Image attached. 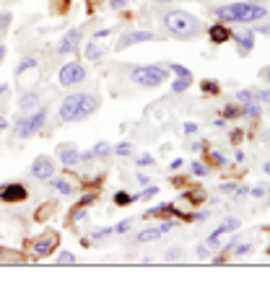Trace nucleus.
<instances>
[{"label":"nucleus","instance_id":"1","mask_svg":"<svg viewBox=\"0 0 270 303\" xmlns=\"http://www.w3.org/2000/svg\"><path fill=\"white\" fill-rule=\"evenodd\" d=\"M161 21H164V29L172 36H179V39H192V36H198L203 29L200 18L187 13V11H167Z\"/></svg>","mask_w":270,"mask_h":303},{"label":"nucleus","instance_id":"2","mask_svg":"<svg viewBox=\"0 0 270 303\" xmlns=\"http://www.w3.org/2000/svg\"><path fill=\"white\" fill-rule=\"evenodd\" d=\"M216 16L221 21H237V24H260L265 21L270 13L262 6H252V3H229L216 8Z\"/></svg>","mask_w":270,"mask_h":303},{"label":"nucleus","instance_id":"3","mask_svg":"<svg viewBox=\"0 0 270 303\" xmlns=\"http://www.w3.org/2000/svg\"><path fill=\"white\" fill-rule=\"evenodd\" d=\"M130 78H133L135 86L156 88V86H161L169 78V67L167 65H138V67H133Z\"/></svg>","mask_w":270,"mask_h":303},{"label":"nucleus","instance_id":"4","mask_svg":"<svg viewBox=\"0 0 270 303\" xmlns=\"http://www.w3.org/2000/svg\"><path fill=\"white\" fill-rule=\"evenodd\" d=\"M45 120H47V109H45V106L36 109V111H31V114H26V117H21V120H16V125H13L16 137L26 140V137L36 135V132L45 127Z\"/></svg>","mask_w":270,"mask_h":303},{"label":"nucleus","instance_id":"5","mask_svg":"<svg viewBox=\"0 0 270 303\" xmlns=\"http://www.w3.org/2000/svg\"><path fill=\"white\" fill-rule=\"evenodd\" d=\"M86 81V67L81 62H65L57 73V83L63 88H73V86H81Z\"/></svg>","mask_w":270,"mask_h":303},{"label":"nucleus","instance_id":"6","mask_svg":"<svg viewBox=\"0 0 270 303\" xmlns=\"http://www.w3.org/2000/svg\"><path fill=\"white\" fill-rule=\"evenodd\" d=\"M84 101H86V94H70V96H65L63 104H60V109H57L60 111V120L63 122H78Z\"/></svg>","mask_w":270,"mask_h":303},{"label":"nucleus","instance_id":"7","mask_svg":"<svg viewBox=\"0 0 270 303\" xmlns=\"http://www.w3.org/2000/svg\"><path fill=\"white\" fill-rule=\"evenodd\" d=\"M57 246H60V236H57L55 231H47V234H42L39 239L31 241V249H34L36 257H47V254H52Z\"/></svg>","mask_w":270,"mask_h":303},{"label":"nucleus","instance_id":"8","mask_svg":"<svg viewBox=\"0 0 270 303\" xmlns=\"http://www.w3.org/2000/svg\"><path fill=\"white\" fill-rule=\"evenodd\" d=\"M29 197V192H26V187L24 184H18V181H8V184H0V200L3 202H24Z\"/></svg>","mask_w":270,"mask_h":303},{"label":"nucleus","instance_id":"9","mask_svg":"<svg viewBox=\"0 0 270 303\" xmlns=\"http://www.w3.org/2000/svg\"><path fill=\"white\" fill-rule=\"evenodd\" d=\"M156 36H153L151 31H128L125 36H120V42L114 44V50L117 52H122V50H128V47H133V44H140V42H153Z\"/></svg>","mask_w":270,"mask_h":303},{"label":"nucleus","instance_id":"10","mask_svg":"<svg viewBox=\"0 0 270 303\" xmlns=\"http://www.w3.org/2000/svg\"><path fill=\"white\" fill-rule=\"evenodd\" d=\"M78 47H81V29H73V31H68L63 39L57 42L55 52H57V55H73Z\"/></svg>","mask_w":270,"mask_h":303},{"label":"nucleus","instance_id":"11","mask_svg":"<svg viewBox=\"0 0 270 303\" xmlns=\"http://www.w3.org/2000/svg\"><path fill=\"white\" fill-rule=\"evenodd\" d=\"M31 176L39 179V181L52 179V176H55V164H52V158H47V156H39V158H36V161L31 164Z\"/></svg>","mask_w":270,"mask_h":303},{"label":"nucleus","instance_id":"12","mask_svg":"<svg viewBox=\"0 0 270 303\" xmlns=\"http://www.w3.org/2000/svg\"><path fill=\"white\" fill-rule=\"evenodd\" d=\"M231 36H234V42H237V50H239V55H250V52H252V47H255V31H250V29H242V31L231 34Z\"/></svg>","mask_w":270,"mask_h":303},{"label":"nucleus","instance_id":"13","mask_svg":"<svg viewBox=\"0 0 270 303\" xmlns=\"http://www.w3.org/2000/svg\"><path fill=\"white\" fill-rule=\"evenodd\" d=\"M57 158L65 164V166H78L81 164V153L75 145H60L57 148Z\"/></svg>","mask_w":270,"mask_h":303},{"label":"nucleus","instance_id":"14","mask_svg":"<svg viewBox=\"0 0 270 303\" xmlns=\"http://www.w3.org/2000/svg\"><path fill=\"white\" fill-rule=\"evenodd\" d=\"M237 228H239V220H234V218L226 220V223H221L218 228L208 236V246H218V239H221L223 234H231V231H237Z\"/></svg>","mask_w":270,"mask_h":303},{"label":"nucleus","instance_id":"15","mask_svg":"<svg viewBox=\"0 0 270 303\" xmlns=\"http://www.w3.org/2000/svg\"><path fill=\"white\" fill-rule=\"evenodd\" d=\"M229 36H231V31H229L226 26H221V24L211 26V42H213V44H223V42H229Z\"/></svg>","mask_w":270,"mask_h":303},{"label":"nucleus","instance_id":"16","mask_svg":"<svg viewBox=\"0 0 270 303\" xmlns=\"http://www.w3.org/2000/svg\"><path fill=\"white\" fill-rule=\"evenodd\" d=\"M50 184H52V189H57L60 195H73V181L65 179V176H52Z\"/></svg>","mask_w":270,"mask_h":303},{"label":"nucleus","instance_id":"17","mask_svg":"<svg viewBox=\"0 0 270 303\" xmlns=\"http://www.w3.org/2000/svg\"><path fill=\"white\" fill-rule=\"evenodd\" d=\"M96 109H99V99L86 94V101H84V106H81V114H78V120H86V117H91Z\"/></svg>","mask_w":270,"mask_h":303},{"label":"nucleus","instance_id":"18","mask_svg":"<svg viewBox=\"0 0 270 303\" xmlns=\"http://www.w3.org/2000/svg\"><path fill=\"white\" fill-rule=\"evenodd\" d=\"M36 104H39V94H36V91H29V94H24V96L18 99V106H21L24 111L36 109Z\"/></svg>","mask_w":270,"mask_h":303},{"label":"nucleus","instance_id":"19","mask_svg":"<svg viewBox=\"0 0 270 303\" xmlns=\"http://www.w3.org/2000/svg\"><path fill=\"white\" fill-rule=\"evenodd\" d=\"M161 236H164L161 228H146V231H140V234L135 236V241H138V244H146V241H156V239H161Z\"/></svg>","mask_w":270,"mask_h":303},{"label":"nucleus","instance_id":"20","mask_svg":"<svg viewBox=\"0 0 270 303\" xmlns=\"http://www.w3.org/2000/svg\"><path fill=\"white\" fill-rule=\"evenodd\" d=\"M84 55H86V60H91V62H96V60H101V55H104V50L96 44V42H89L86 44V50H84Z\"/></svg>","mask_w":270,"mask_h":303},{"label":"nucleus","instance_id":"21","mask_svg":"<svg viewBox=\"0 0 270 303\" xmlns=\"http://www.w3.org/2000/svg\"><path fill=\"white\" fill-rule=\"evenodd\" d=\"M89 153H91V158H107V156L112 153V145H109V143H96V145L89 150Z\"/></svg>","mask_w":270,"mask_h":303},{"label":"nucleus","instance_id":"22","mask_svg":"<svg viewBox=\"0 0 270 303\" xmlns=\"http://www.w3.org/2000/svg\"><path fill=\"white\" fill-rule=\"evenodd\" d=\"M190 83H192V75H179V78L172 83V91H174V94H182V91L190 88Z\"/></svg>","mask_w":270,"mask_h":303},{"label":"nucleus","instance_id":"23","mask_svg":"<svg viewBox=\"0 0 270 303\" xmlns=\"http://www.w3.org/2000/svg\"><path fill=\"white\" fill-rule=\"evenodd\" d=\"M34 67H36V60H34V57H24V60L18 62V67H16V75L21 78L26 70H34Z\"/></svg>","mask_w":270,"mask_h":303},{"label":"nucleus","instance_id":"24","mask_svg":"<svg viewBox=\"0 0 270 303\" xmlns=\"http://www.w3.org/2000/svg\"><path fill=\"white\" fill-rule=\"evenodd\" d=\"M3 259L16 262V264H21V262H24V257H21L18 251H8V249H0V262H3Z\"/></svg>","mask_w":270,"mask_h":303},{"label":"nucleus","instance_id":"25","mask_svg":"<svg viewBox=\"0 0 270 303\" xmlns=\"http://www.w3.org/2000/svg\"><path fill=\"white\" fill-rule=\"evenodd\" d=\"M55 264H63V267H65V264H75V257H73V251H63L60 257H57V262Z\"/></svg>","mask_w":270,"mask_h":303},{"label":"nucleus","instance_id":"26","mask_svg":"<svg viewBox=\"0 0 270 303\" xmlns=\"http://www.w3.org/2000/svg\"><path fill=\"white\" fill-rule=\"evenodd\" d=\"M114 202H117L120 207H125V205H130V202H133V197H130L128 192H117V195H114Z\"/></svg>","mask_w":270,"mask_h":303},{"label":"nucleus","instance_id":"27","mask_svg":"<svg viewBox=\"0 0 270 303\" xmlns=\"http://www.w3.org/2000/svg\"><path fill=\"white\" fill-rule=\"evenodd\" d=\"M244 114H247V117H260V106H257V104H252V101H250V104H244Z\"/></svg>","mask_w":270,"mask_h":303},{"label":"nucleus","instance_id":"28","mask_svg":"<svg viewBox=\"0 0 270 303\" xmlns=\"http://www.w3.org/2000/svg\"><path fill=\"white\" fill-rule=\"evenodd\" d=\"M167 67H169L172 73H177V75H190V70H187L184 65H179V62H169Z\"/></svg>","mask_w":270,"mask_h":303},{"label":"nucleus","instance_id":"29","mask_svg":"<svg viewBox=\"0 0 270 303\" xmlns=\"http://www.w3.org/2000/svg\"><path fill=\"white\" fill-rule=\"evenodd\" d=\"M109 234H114V228H96V231L91 234V239H94V241H99V239H107Z\"/></svg>","mask_w":270,"mask_h":303},{"label":"nucleus","instance_id":"30","mask_svg":"<svg viewBox=\"0 0 270 303\" xmlns=\"http://www.w3.org/2000/svg\"><path fill=\"white\" fill-rule=\"evenodd\" d=\"M156 192H159V189L148 184V187H146V192H143V195H138V197H133V202H135V200H148V197H153V195H156Z\"/></svg>","mask_w":270,"mask_h":303},{"label":"nucleus","instance_id":"31","mask_svg":"<svg viewBox=\"0 0 270 303\" xmlns=\"http://www.w3.org/2000/svg\"><path fill=\"white\" fill-rule=\"evenodd\" d=\"M252 99H255L252 91H239V94H237V101H239V104H250Z\"/></svg>","mask_w":270,"mask_h":303},{"label":"nucleus","instance_id":"32","mask_svg":"<svg viewBox=\"0 0 270 303\" xmlns=\"http://www.w3.org/2000/svg\"><path fill=\"white\" fill-rule=\"evenodd\" d=\"M211 161H213L216 166H223V164H226V156L221 153V150H213V153H211Z\"/></svg>","mask_w":270,"mask_h":303},{"label":"nucleus","instance_id":"33","mask_svg":"<svg viewBox=\"0 0 270 303\" xmlns=\"http://www.w3.org/2000/svg\"><path fill=\"white\" fill-rule=\"evenodd\" d=\"M130 225H133V220H122V223H117V225H112V228H114V234H125Z\"/></svg>","mask_w":270,"mask_h":303},{"label":"nucleus","instance_id":"34","mask_svg":"<svg viewBox=\"0 0 270 303\" xmlns=\"http://www.w3.org/2000/svg\"><path fill=\"white\" fill-rule=\"evenodd\" d=\"M250 251H252V244H242V246H237V249H234V254H237V257H247Z\"/></svg>","mask_w":270,"mask_h":303},{"label":"nucleus","instance_id":"35","mask_svg":"<svg viewBox=\"0 0 270 303\" xmlns=\"http://www.w3.org/2000/svg\"><path fill=\"white\" fill-rule=\"evenodd\" d=\"M192 174H195V176H205V174H208V169H205L203 164H198V161H195V164H192Z\"/></svg>","mask_w":270,"mask_h":303},{"label":"nucleus","instance_id":"36","mask_svg":"<svg viewBox=\"0 0 270 303\" xmlns=\"http://www.w3.org/2000/svg\"><path fill=\"white\" fill-rule=\"evenodd\" d=\"M151 164H156V161H153V156H148V153L140 156V158L135 161V166H151Z\"/></svg>","mask_w":270,"mask_h":303},{"label":"nucleus","instance_id":"37","mask_svg":"<svg viewBox=\"0 0 270 303\" xmlns=\"http://www.w3.org/2000/svg\"><path fill=\"white\" fill-rule=\"evenodd\" d=\"M94 202H96V195H84L78 205H81V207H89V205H94Z\"/></svg>","mask_w":270,"mask_h":303},{"label":"nucleus","instance_id":"38","mask_svg":"<svg viewBox=\"0 0 270 303\" xmlns=\"http://www.w3.org/2000/svg\"><path fill=\"white\" fill-rule=\"evenodd\" d=\"M114 153H120V156H125V153H130V143H120L117 148H112Z\"/></svg>","mask_w":270,"mask_h":303},{"label":"nucleus","instance_id":"39","mask_svg":"<svg viewBox=\"0 0 270 303\" xmlns=\"http://www.w3.org/2000/svg\"><path fill=\"white\" fill-rule=\"evenodd\" d=\"M81 218H86V210H84V207H78V210L70 213V223H73V220H81Z\"/></svg>","mask_w":270,"mask_h":303},{"label":"nucleus","instance_id":"40","mask_svg":"<svg viewBox=\"0 0 270 303\" xmlns=\"http://www.w3.org/2000/svg\"><path fill=\"white\" fill-rule=\"evenodd\" d=\"M50 210H55V205H52V202H47V205H45V207H42L39 213H36V218H39V220H45V215H47Z\"/></svg>","mask_w":270,"mask_h":303},{"label":"nucleus","instance_id":"41","mask_svg":"<svg viewBox=\"0 0 270 303\" xmlns=\"http://www.w3.org/2000/svg\"><path fill=\"white\" fill-rule=\"evenodd\" d=\"M237 114H242L237 106H226V109H223V117H237Z\"/></svg>","mask_w":270,"mask_h":303},{"label":"nucleus","instance_id":"42","mask_svg":"<svg viewBox=\"0 0 270 303\" xmlns=\"http://www.w3.org/2000/svg\"><path fill=\"white\" fill-rule=\"evenodd\" d=\"M107 3H109L112 8H117V11H120V8H125V6H128V0H107Z\"/></svg>","mask_w":270,"mask_h":303},{"label":"nucleus","instance_id":"43","mask_svg":"<svg viewBox=\"0 0 270 303\" xmlns=\"http://www.w3.org/2000/svg\"><path fill=\"white\" fill-rule=\"evenodd\" d=\"M234 189H237V184L229 181V184H221V187H218V192H234Z\"/></svg>","mask_w":270,"mask_h":303},{"label":"nucleus","instance_id":"44","mask_svg":"<svg viewBox=\"0 0 270 303\" xmlns=\"http://www.w3.org/2000/svg\"><path fill=\"white\" fill-rule=\"evenodd\" d=\"M255 99H260V101L270 104V91H257V94H255Z\"/></svg>","mask_w":270,"mask_h":303},{"label":"nucleus","instance_id":"45","mask_svg":"<svg viewBox=\"0 0 270 303\" xmlns=\"http://www.w3.org/2000/svg\"><path fill=\"white\" fill-rule=\"evenodd\" d=\"M234 195H237V200H239V197H247V195H250V189H247V187H237V189H234Z\"/></svg>","mask_w":270,"mask_h":303},{"label":"nucleus","instance_id":"46","mask_svg":"<svg viewBox=\"0 0 270 303\" xmlns=\"http://www.w3.org/2000/svg\"><path fill=\"white\" fill-rule=\"evenodd\" d=\"M174 225H177V223H174V220H164V223H161V225H159V228H161V231H164V234H167V231H172V228H174Z\"/></svg>","mask_w":270,"mask_h":303},{"label":"nucleus","instance_id":"47","mask_svg":"<svg viewBox=\"0 0 270 303\" xmlns=\"http://www.w3.org/2000/svg\"><path fill=\"white\" fill-rule=\"evenodd\" d=\"M11 24V13H0V29H6Z\"/></svg>","mask_w":270,"mask_h":303},{"label":"nucleus","instance_id":"48","mask_svg":"<svg viewBox=\"0 0 270 303\" xmlns=\"http://www.w3.org/2000/svg\"><path fill=\"white\" fill-rule=\"evenodd\" d=\"M135 181H138L140 187H148V184H151V179H148L146 174H138V176H135Z\"/></svg>","mask_w":270,"mask_h":303},{"label":"nucleus","instance_id":"49","mask_svg":"<svg viewBox=\"0 0 270 303\" xmlns=\"http://www.w3.org/2000/svg\"><path fill=\"white\" fill-rule=\"evenodd\" d=\"M203 88H205L208 94H218V86H216V83H203Z\"/></svg>","mask_w":270,"mask_h":303},{"label":"nucleus","instance_id":"50","mask_svg":"<svg viewBox=\"0 0 270 303\" xmlns=\"http://www.w3.org/2000/svg\"><path fill=\"white\" fill-rule=\"evenodd\" d=\"M104 36H109V29H101V31H96V34H94V42H96V39H104Z\"/></svg>","mask_w":270,"mask_h":303},{"label":"nucleus","instance_id":"51","mask_svg":"<svg viewBox=\"0 0 270 303\" xmlns=\"http://www.w3.org/2000/svg\"><path fill=\"white\" fill-rule=\"evenodd\" d=\"M172 171H179L182 169V158H177V161H172V166H169Z\"/></svg>","mask_w":270,"mask_h":303},{"label":"nucleus","instance_id":"52","mask_svg":"<svg viewBox=\"0 0 270 303\" xmlns=\"http://www.w3.org/2000/svg\"><path fill=\"white\" fill-rule=\"evenodd\" d=\"M195 254L203 259V257H208V249H205V246H198V249H195Z\"/></svg>","mask_w":270,"mask_h":303},{"label":"nucleus","instance_id":"53","mask_svg":"<svg viewBox=\"0 0 270 303\" xmlns=\"http://www.w3.org/2000/svg\"><path fill=\"white\" fill-rule=\"evenodd\" d=\"M203 148H205L203 140H195V143H192V150H203Z\"/></svg>","mask_w":270,"mask_h":303},{"label":"nucleus","instance_id":"54","mask_svg":"<svg viewBox=\"0 0 270 303\" xmlns=\"http://www.w3.org/2000/svg\"><path fill=\"white\" fill-rule=\"evenodd\" d=\"M184 132H187V135H192V132H195V125L187 122V125H184Z\"/></svg>","mask_w":270,"mask_h":303},{"label":"nucleus","instance_id":"55","mask_svg":"<svg viewBox=\"0 0 270 303\" xmlns=\"http://www.w3.org/2000/svg\"><path fill=\"white\" fill-rule=\"evenodd\" d=\"M262 78H265V83H270V65L262 70Z\"/></svg>","mask_w":270,"mask_h":303},{"label":"nucleus","instance_id":"56","mask_svg":"<svg viewBox=\"0 0 270 303\" xmlns=\"http://www.w3.org/2000/svg\"><path fill=\"white\" fill-rule=\"evenodd\" d=\"M239 137H242V132H239V130H234V132H231V140H234V143H239Z\"/></svg>","mask_w":270,"mask_h":303},{"label":"nucleus","instance_id":"57","mask_svg":"<svg viewBox=\"0 0 270 303\" xmlns=\"http://www.w3.org/2000/svg\"><path fill=\"white\" fill-rule=\"evenodd\" d=\"M244 3H252V6H262L265 0H244Z\"/></svg>","mask_w":270,"mask_h":303},{"label":"nucleus","instance_id":"58","mask_svg":"<svg viewBox=\"0 0 270 303\" xmlns=\"http://www.w3.org/2000/svg\"><path fill=\"white\" fill-rule=\"evenodd\" d=\"M3 57H6V47L0 44V62H3Z\"/></svg>","mask_w":270,"mask_h":303},{"label":"nucleus","instance_id":"59","mask_svg":"<svg viewBox=\"0 0 270 303\" xmlns=\"http://www.w3.org/2000/svg\"><path fill=\"white\" fill-rule=\"evenodd\" d=\"M6 127V120H3V114H0V130H3Z\"/></svg>","mask_w":270,"mask_h":303},{"label":"nucleus","instance_id":"60","mask_svg":"<svg viewBox=\"0 0 270 303\" xmlns=\"http://www.w3.org/2000/svg\"><path fill=\"white\" fill-rule=\"evenodd\" d=\"M156 3H174V0H156Z\"/></svg>","mask_w":270,"mask_h":303},{"label":"nucleus","instance_id":"61","mask_svg":"<svg viewBox=\"0 0 270 303\" xmlns=\"http://www.w3.org/2000/svg\"><path fill=\"white\" fill-rule=\"evenodd\" d=\"M265 171H267V174H270V164H265Z\"/></svg>","mask_w":270,"mask_h":303},{"label":"nucleus","instance_id":"62","mask_svg":"<svg viewBox=\"0 0 270 303\" xmlns=\"http://www.w3.org/2000/svg\"><path fill=\"white\" fill-rule=\"evenodd\" d=\"M3 91H6V86H3V83H0V94H3Z\"/></svg>","mask_w":270,"mask_h":303}]
</instances>
